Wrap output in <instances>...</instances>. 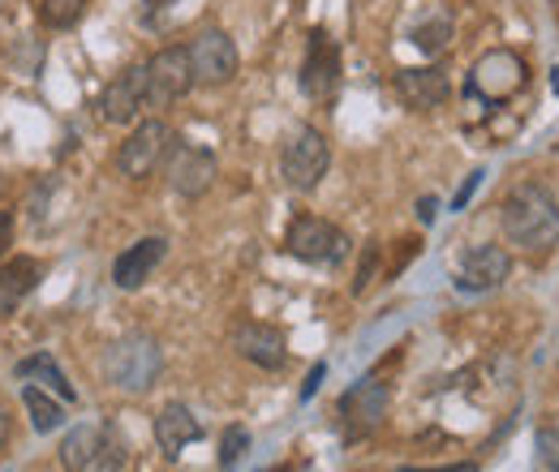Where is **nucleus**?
Listing matches in <instances>:
<instances>
[{
  "mask_svg": "<svg viewBox=\"0 0 559 472\" xmlns=\"http://www.w3.org/2000/svg\"><path fill=\"white\" fill-rule=\"evenodd\" d=\"M499 228L508 237V245L525 250V254H547L559 245V203L551 190L525 181L516 190H508V198L499 206Z\"/></svg>",
  "mask_w": 559,
  "mask_h": 472,
  "instance_id": "obj_1",
  "label": "nucleus"
},
{
  "mask_svg": "<svg viewBox=\"0 0 559 472\" xmlns=\"http://www.w3.org/2000/svg\"><path fill=\"white\" fill-rule=\"evenodd\" d=\"M159 370H164V348H159V339L142 336V331L139 336L117 339V343L104 352V378H108L117 391H130V396L151 391L155 378H159Z\"/></svg>",
  "mask_w": 559,
  "mask_h": 472,
  "instance_id": "obj_2",
  "label": "nucleus"
},
{
  "mask_svg": "<svg viewBox=\"0 0 559 472\" xmlns=\"http://www.w3.org/2000/svg\"><path fill=\"white\" fill-rule=\"evenodd\" d=\"M126 443L112 425L104 421H86V425H73L61 443V464L66 472H126Z\"/></svg>",
  "mask_w": 559,
  "mask_h": 472,
  "instance_id": "obj_3",
  "label": "nucleus"
},
{
  "mask_svg": "<svg viewBox=\"0 0 559 472\" xmlns=\"http://www.w3.org/2000/svg\"><path fill=\"white\" fill-rule=\"evenodd\" d=\"M328 168H332V146H328V137L319 134V130H310V125H301L297 134L284 142V150H280V177L297 194H314L323 185Z\"/></svg>",
  "mask_w": 559,
  "mask_h": 472,
  "instance_id": "obj_4",
  "label": "nucleus"
},
{
  "mask_svg": "<svg viewBox=\"0 0 559 472\" xmlns=\"http://www.w3.org/2000/svg\"><path fill=\"white\" fill-rule=\"evenodd\" d=\"M284 250L301 263H341L349 254V237L319 215H297L284 232Z\"/></svg>",
  "mask_w": 559,
  "mask_h": 472,
  "instance_id": "obj_5",
  "label": "nucleus"
},
{
  "mask_svg": "<svg viewBox=\"0 0 559 472\" xmlns=\"http://www.w3.org/2000/svg\"><path fill=\"white\" fill-rule=\"evenodd\" d=\"M194 65L190 48H164L146 61V108H173L194 90Z\"/></svg>",
  "mask_w": 559,
  "mask_h": 472,
  "instance_id": "obj_6",
  "label": "nucleus"
},
{
  "mask_svg": "<svg viewBox=\"0 0 559 472\" xmlns=\"http://www.w3.org/2000/svg\"><path fill=\"white\" fill-rule=\"evenodd\" d=\"M173 142H177V137H173V130H168L164 121H142V125H134V134L121 142V150H117V172L130 177V181L151 177V172L168 159Z\"/></svg>",
  "mask_w": 559,
  "mask_h": 472,
  "instance_id": "obj_7",
  "label": "nucleus"
},
{
  "mask_svg": "<svg viewBox=\"0 0 559 472\" xmlns=\"http://www.w3.org/2000/svg\"><path fill=\"white\" fill-rule=\"evenodd\" d=\"M190 65H194V82L199 86H224V82L237 77L241 57H237V44L228 39V31L207 26V31H199L190 39Z\"/></svg>",
  "mask_w": 559,
  "mask_h": 472,
  "instance_id": "obj_8",
  "label": "nucleus"
},
{
  "mask_svg": "<svg viewBox=\"0 0 559 472\" xmlns=\"http://www.w3.org/2000/svg\"><path fill=\"white\" fill-rule=\"evenodd\" d=\"M301 90L310 99H332L336 86H341V48L328 31H310V44H306V61H301Z\"/></svg>",
  "mask_w": 559,
  "mask_h": 472,
  "instance_id": "obj_9",
  "label": "nucleus"
},
{
  "mask_svg": "<svg viewBox=\"0 0 559 472\" xmlns=\"http://www.w3.org/2000/svg\"><path fill=\"white\" fill-rule=\"evenodd\" d=\"M215 177H219V164L203 146H173L168 150V185H173V194L203 198L215 185Z\"/></svg>",
  "mask_w": 559,
  "mask_h": 472,
  "instance_id": "obj_10",
  "label": "nucleus"
},
{
  "mask_svg": "<svg viewBox=\"0 0 559 472\" xmlns=\"http://www.w3.org/2000/svg\"><path fill=\"white\" fill-rule=\"evenodd\" d=\"M146 108V65H130L126 73H117L104 95H99V117L108 125H130L139 121Z\"/></svg>",
  "mask_w": 559,
  "mask_h": 472,
  "instance_id": "obj_11",
  "label": "nucleus"
},
{
  "mask_svg": "<svg viewBox=\"0 0 559 472\" xmlns=\"http://www.w3.org/2000/svg\"><path fill=\"white\" fill-rule=\"evenodd\" d=\"M469 86H474L487 104H499V99H508V95H516V90L525 86V65H521V57H516V52L495 48V52H487V57L474 65Z\"/></svg>",
  "mask_w": 559,
  "mask_h": 472,
  "instance_id": "obj_12",
  "label": "nucleus"
},
{
  "mask_svg": "<svg viewBox=\"0 0 559 472\" xmlns=\"http://www.w3.org/2000/svg\"><path fill=\"white\" fill-rule=\"evenodd\" d=\"M228 339H233L237 356L259 370H284V361H288V339L272 323H237Z\"/></svg>",
  "mask_w": 559,
  "mask_h": 472,
  "instance_id": "obj_13",
  "label": "nucleus"
},
{
  "mask_svg": "<svg viewBox=\"0 0 559 472\" xmlns=\"http://www.w3.org/2000/svg\"><path fill=\"white\" fill-rule=\"evenodd\" d=\"M388 404H392L388 383H379V378H361L353 391H345V400H341V421H345L349 434H370V429L383 425Z\"/></svg>",
  "mask_w": 559,
  "mask_h": 472,
  "instance_id": "obj_14",
  "label": "nucleus"
},
{
  "mask_svg": "<svg viewBox=\"0 0 559 472\" xmlns=\"http://www.w3.org/2000/svg\"><path fill=\"white\" fill-rule=\"evenodd\" d=\"M512 275V254L503 245H478L465 254V263L456 270V288L461 292H490Z\"/></svg>",
  "mask_w": 559,
  "mask_h": 472,
  "instance_id": "obj_15",
  "label": "nucleus"
},
{
  "mask_svg": "<svg viewBox=\"0 0 559 472\" xmlns=\"http://www.w3.org/2000/svg\"><path fill=\"white\" fill-rule=\"evenodd\" d=\"M164 254H168V241H164V237H142V241H134L126 254H117V263H112V283H117L121 292H139L142 283L155 275V267L164 263Z\"/></svg>",
  "mask_w": 559,
  "mask_h": 472,
  "instance_id": "obj_16",
  "label": "nucleus"
},
{
  "mask_svg": "<svg viewBox=\"0 0 559 472\" xmlns=\"http://www.w3.org/2000/svg\"><path fill=\"white\" fill-rule=\"evenodd\" d=\"M396 95L414 108V112H430L452 95V82L443 69H401L396 73Z\"/></svg>",
  "mask_w": 559,
  "mask_h": 472,
  "instance_id": "obj_17",
  "label": "nucleus"
},
{
  "mask_svg": "<svg viewBox=\"0 0 559 472\" xmlns=\"http://www.w3.org/2000/svg\"><path fill=\"white\" fill-rule=\"evenodd\" d=\"M203 438V425H199V416L190 412L186 404H164L159 408V416H155V443H159V451L168 456V460H177L190 443H199Z\"/></svg>",
  "mask_w": 559,
  "mask_h": 472,
  "instance_id": "obj_18",
  "label": "nucleus"
},
{
  "mask_svg": "<svg viewBox=\"0 0 559 472\" xmlns=\"http://www.w3.org/2000/svg\"><path fill=\"white\" fill-rule=\"evenodd\" d=\"M39 275H44V267H39L35 258H13V263H4V267H0V314H13V305H22V301L35 292Z\"/></svg>",
  "mask_w": 559,
  "mask_h": 472,
  "instance_id": "obj_19",
  "label": "nucleus"
},
{
  "mask_svg": "<svg viewBox=\"0 0 559 472\" xmlns=\"http://www.w3.org/2000/svg\"><path fill=\"white\" fill-rule=\"evenodd\" d=\"M17 378H44L66 404H73L78 400V391L70 387V378L61 374V365L48 356V352H39V356H26V361H17Z\"/></svg>",
  "mask_w": 559,
  "mask_h": 472,
  "instance_id": "obj_20",
  "label": "nucleus"
},
{
  "mask_svg": "<svg viewBox=\"0 0 559 472\" xmlns=\"http://www.w3.org/2000/svg\"><path fill=\"white\" fill-rule=\"evenodd\" d=\"M22 404L31 412V425L39 429V434H52V429H61V421H66V408L57 404V400H48L39 387H26L22 391Z\"/></svg>",
  "mask_w": 559,
  "mask_h": 472,
  "instance_id": "obj_21",
  "label": "nucleus"
},
{
  "mask_svg": "<svg viewBox=\"0 0 559 472\" xmlns=\"http://www.w3.org/2000/svg\"><path fill=\"white\" fill-rule=\"evenodd\" d=\"M82 13H86V0H39V17H44V26H52V31L78 26Z\"/></svg>",
  "mask_w": 559,
  "mask_h": 472,
  "instance_id": "obj_22",
  "label": "nucleus"
},
{
  "mask_svg": "<svg viewBox=\"0 0 559 472\" xmlns=\"http://www.w3.org/2000/svg\"><path fill=\"white\" fill-rule=\"evenodd\" d=\"M414 44H418L426 57H439V52L452 44V17H448V13L430 17L426 26H418V31H414Z\"/></svg>",
  "mask_w": 559,
  "mask_h": 472,
  "instance_id": "obj_23",
  "label": "nucleus"
},
{
  "mask_svg": "<svg viewBox=\"0 0 559 472\" xmlns=\"http://www.w3.org/2000/svg\"><path fill=\"white\" fill-rule=\"evenodd\" d=\"M246 451H250V429H246V425H228L224 438H219V469L241 464Z\"/></svg>",
  "mask_w": 559,
  "mask_h": 472,
  "instance_id": "obj_24",
  "label": "nucleus"
},
{
  "mask_svg": "<svg viewBox=\"0 0 559 472\" xmlns=\"http://www.w3.org/2000/svg\"><path fill=\"white\" fill-rule=\"evenodd\" d=\"M538 460L551 472H559V421L538 429Z\"/></svg>",
  "mask_w": 559,
  "mask_h": 472,
  "instance_id": "obj_25",
  "label": "nucleus"
},
{
  "mask_svg": "<svg viewBox=\"0 0 559 472\" xmlns=\"http://www.w3.org/2000/svg\"><path fill=\"white\" fill-rule=\"evenodd\" d=\"M374 267H379V245H370V250L361 254V267H357V279H353V296H361V292L370 288V279H374Z\"/></svg>",
  "mask_w": 559,
  "mask_h": 472,
  "instance_id": "obj_26",
  "label": "nucleus"
},
{
  "mask_svg": "<svg viewBox=\"0 0 559 472\" xmlns=\"http://www.w3.org/2000/svg\"><path fill=\"white\" fill-rule=\"evenodd\" d=\"M478 185H483V172H469V181H465V185H461V194L452 198V210H465V203L474 198V190H478Z\"/></svg>",
  "mask_w": 559,
  "mask_h": 472,
  "instance_id": "obj_27",
  "label": "nucleus"
},
{
  "mask_svg": "<svg viewBox=\"0 0 559 472\" xmlns=\"http://www.w3.org/2000/svg\"><path fill=\"white\" fill-rule=\"evenodd\" d=\"M13 228H17V223H13V210H0V258H4V250L13 245Z\"/></svg>",
  "mask_w": 559,
  "mask_h": 472,
  "instance_id": "obj_28",
  "label": "nucleus"
},
{
  "mask_svg": "<svg viewBox=\"0 0 559 472\" xmlns=\"http://www.w3.org/2000/svg\"><path fill=\"white\" fill-rule=\"evenodd\" d=\"M328 378V365H314L310 370V378H306V387H301V400H314V391H319V383Z\"/></svg>",
  "mask_w": 559,
  "mask_h": 472,
  "instance_id": "obj_29",
  "label": "nucleus"
},
{
  "mask_svg": "<svg viewBox=\"0 0 559 472\" xmlns=\"http://www.w3.org/2000/svg\"><path fill=\"white\" fill-rule=\"evenodd\" d=\"M418 219H421V223H430V219H435V198H421V203H418Z\"/></svg>",
  "mask_w": 559,
  "mask_h": 472,
  "instance_id": "obj_30",
  "label": "nucleus"
},
{
  "mask_svg": "<svg viewBox=\"0 0 559 472\" xmlns=\"http://www.w3.org/2000/svg\"><path fill=\"white\" fill-rule=\"evenodd\" d=\"M405 472H478V464H452V469H405Z\"/></svg>",
  "mask_w": 559,
  "mask_h": 472,
  "instance_id": "obj_31",
  "label": "nucleus"
},
{
  "mask_svg": "<svg viewBox=\"0 0 559 472\" xmlns=\"http://www.w3.org/2000/svg\"><path fill=\"white\" fill-rule=\"evenodd\" d=\"M4 443H9V421L0 416V447H4Z\"/></svg>",
  "mask_w": 559,
  "mask_h": 472,
  "instance_id": "obj_32",
  "label": "nucleus"
},
{
  "mask_svg": "<svg viewBox=\"0 0 559 472\" xmlns=\"http://www.w3.org/2000/svg\"><path fill=\"white\" fill-rule=\"evenodd\" d=\"M0 194H4V177H0Z\"/></svg>",
  "mask_w": 559,
  "mask_h": 472,
  "instance_id": "obj_33",
  "label": "nucleus"
}]
</instances>
